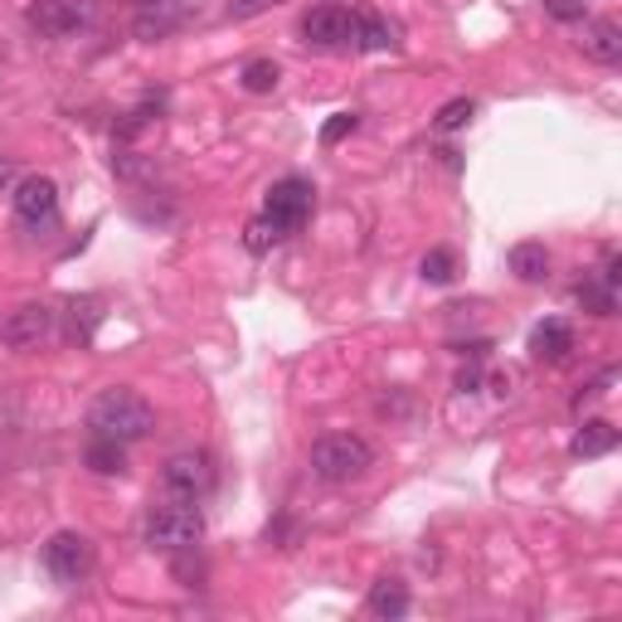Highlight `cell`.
Listing matches in <instances>:
<instances>
[{"label":"cell","instance_id":"cell-1","mask_svg":"<svg viewBox=\"0 0 622 622\" xmlns=\"http://www.w3.org/2000/svg\"><path fill=\"white\" fill-rule=\"evenodd\" d=\"M88 428L93 438H112V443H142L156 428V409L137 389H103L88 404Z\"/></svg>","mask_w":622,"mask_h":622},{"label":"cell","instance_id":"cell-2","mask_svg":"<svg viewBox=\"0 0 622 622\" xmlns=\"http://www.w3.org/2000/svg\"><path fill=\"white\" fill-rule=\"evenodd\" d=\"M142 535H146V545L161 550V554H185V550H195L200 540H205V511H200V501L176 496V501L146 511Z\"/></svg>","mask_w":622,"mask_h":622},{"label":"cell","instance_id":"cell-3","mask_svg":"<svg viewBox=\"0 0 622 622\" xmlns=\"http://www.w3.org/2000/svg\"><path fill=\"white\" fill-rule=\"evenodd\" d=\"M370 467H375V448L360 433H326L312 443V477L326 486L360 482Z\"/></svg>","mask_w":622,"mask_h":622},{"label":"cell","instance_id":"cell-4","mask_svg":"<svg viewBox=\"0 0 622 622\" xmlns=\"http://www.w3.org/2000/svg\"><path fill=\"white\" fill-rule=\"evenodd\" d=\"M312 210H316V185L307 176H282L273 180V190H268V200H263V229L273 234V239H292V234H302V224L312 219Z\"/></svg>","mask_w":622,"mask_h":622},{"label":"cell","instance_id":"cell-5","mask_svg":"<svg viewBox=\"0 0 622 622\" xmlns=\"http://www.w3.org/2000/svg\"><path fill=\"white\" fill-rule=\"evenodd\" d=\"M39 559H44V569H49V579L83 584L88 574H93V540L78 535V530H54V535L44 540Z\"/></svg>","mask_w":622,"mask_h":622},{"label":"cell","instance_id":"cell-6","mask_svg":"<svg viewBox=\"0 0 622 622\" xmlns=\"http://www.w3.org/2000/svg\"><path fill=\"white\" fill-rule=\"evenodd\" d=\"M350 35H355V5H341V0H321L302 15V39L312 49H350Z\"/></svg>","mask_w":622,"mask_h":622},{"label":"cell","instance_id":"cell-7","mask_svg":"<svg viewBox=\"0 0 622 622\" xmlns=\"http://www.w3.org/2000/svg\"><path fill=\"white\" fill-rule=\"evenodd\" d=\"M25 25L35 30L39 39H69L78 30L93 25V5L88 0H35L25 10Z\"/></svg>","mask_w":622,"mask_h":622},{"label":"cell","instance_id":"cell-8","mask_svg":"<svg viewBox=\"0 0 622 622\" xmlns=\"http://www.w3.org/2000/svg\"><path fill=\"white\" fill-rule=\"evenodd\" d=\"M161 486L171 496H185V501H200V496H210V486H214V462H210V452H176V457H166V467H161Z\"/></svg>","mask_w":622,"mask_h":622},{"label":"cell","instance_id":"cell-9","mask_svg":"<svg viewBox=\"0 0 622 622\" xmlns=\"http://www.w3.org/2000/svg\"><path fill=\"white\" fill-rule=\"evenodd\" d=\"M49 331H54V312L44 307V302H25V307H15L5 321H0V341H5L10 350L39 346Z\"/></svg>","mask_w":622,"mask_h":622},{"label":"cell","instance_id":"cell-10","mask_svg":"<svg viewBox=\"0 0 622 622\" xmlns=\"http://www.w3.org/2000/svg\"><path fill=\"white\" fill-rule=\"evenodd\" d=\"M15 214L25 224H54L59 219V185L49 176H30L15 185Z\"/></svg>","mask_w":622,"mask_h":622},{"label":"cell","instance_id":"cell-11","mask_svg":"<svg viewBox=\"0 0 622 622\" xmlns=\"http://www.w3.org/2000/svg\"><path fill=\"white\" fill-rule=\"evenodd\" d=\"M618 253L608 248L603 253V268H598V278H584L579 282V302H584V312H593V316H613L618 312Z\"/></svg>","mask_w":622,"mask_h":622},{"label":"cell","instance_id":"cell-12","mask_svg":"<svg viewBox=\"0 0 622 622\" xmlns=\"http://www.w3.org/2000/svg\"><path fill=\"white\" fill-rule=\"evenodd\" d=\"M525 350L535 360H545V365H559V360H569V350H574V326L564 321V316H545V321L530 331Z\"/></svg>","mask_w":622,"mask_h":622},{"label":"cell","instance_id":"cell-13","mask_svg":"<svg viewBox=\"0 0 622 622\" xmlns=\"http://www.w3.org/2000/svg\"><path fill=\"white\" fill-rule=\"evenodd\" d=\"M394 25L380 15V10H360L355 5V35H350V49H360V54H384V49H394Z\"/></svg>","mask_w":622,"mask_h":622},{"label":"cell","instance_id":"cell-14","mask_svg":"<svg viewBox=\"0 0 622 622\" xmlns=\"http://www.w3.org/2000/svg\"><path fill=\"white\" fill-rule=\"evenodd\" d=\"M579 49H584V59H593V64H618L622 59V30L613 20H584Z\"/></svg>","mask_w":622,"mask_h":622},{"label":"cell","instance_id":"cell-15","mask_svg":"<svg viewBox=\"0 0 622 622\" xmlns=\"http://www.w3.org/2000/svg\"><path fill=\"white\" fill-rule=\"evenodd\" d=\"M409 584L404 579H375L370 584V593H365V613L370 618H384V622H394V618H404L409 613Z\"/></svg>","mask_w":622,"mask_h":622},{"label":"cell","instance_id":"cell-16","mask_svg":"<svg viewBox=\"0 0 622 622\" xmlns=\"http://www.w3.org/2000/svg\"><path fill=\"white\" fill-rule=\"evenodd\" d=\"M506 268L516 273V282L535 287V282L550 278V248L545 244H516L511 253H506Z\"/></svg>","mask_w":622,"mask_h":622},{"label":"cell","instance_id":"cell-17","mask_svg":"<svg viewBox=\"0 0 622 622\" xmlns=\"http://www.w3.org/2000/svg\"><path fill=\"white\" fill-rule=\"evenodd\" d=\"M613 448H618V428L608 423V418H588L579 433H574V443H569L574 457H608Z\"/></svg>","mask_w":622,"mask_h":622},{"label":"cell","instance_id":"cell-18","mask_svg":"<svg viewBox=\"0 0 622 622\" xmlns=\"http://www.w3.org/2000/svg\"><path fill=\"white\" fill-rule=\"evenodd\" d=\"M83 462L98 472V477H122V472H127V443H112V438H88Z\"/></svg>","mask_w":622,"mask_h":622},{"label":"cell","instance_id":"cell-19","mask_svg":"<svg viewBox=\"0 0 622 622\" xmlns=\"http://www.w3.org/2000/svg\"><path fill=\"white\" fill-rule=\"evenodd\" d=\"M239 83H244V93H253V98H263V93H273V88L282 83V69L273 59H253V64H244V73H239Z\"/></svg>","mask_w":622,"mask_h":622},{"label":"cell","instance_id":"cell-20","mask_svg":"<svg viewBox=\"0 0 622 622\" xmlns=\"http://www.w3.org/2000/svg\"><path fill=\"white\" fill-rule=\"evenodd\" d=\"M418 273H423V282H433V287H448V282L457 278V253H452V248H428Z\"/></svg>","mask_w":622,"mask_h":622},{"label":"cell","instance_id":"cell-21","mask_svg":"<svg viewBox=\"0 0 622 622\" xmlns=\"http://www.w3.org/2000/svg\"><path fill=\"white\" fill-rule=\"evenodd\" d=\"M156 122H161V103H142V108H132L117 127H112V137H117V142H137L142 132L156 127Z\"/></svg>","mask_w":622,"mask_h":622},{"label":"cell","instance_id":"cell-22","mask_svg":"<svg viewBox=\"0 0 622 622\" xmlns=\"http://www.w3.org/2000/svg\"><path fill=\"white\" fill-rule=\"evenodd\" d=\"M472 117H477V103H472V98H452V103L438 108L433 132H443V137H448V132H462V127H467Z\"/></svg>","mask_w":622,"mask_h":622},{"label":"cell","instance_id":"cell-23","mask_svg":"<svg viewBox=\"0 0 622 622\" xmlns=\"http://www.w3.org/2000/svg\"><path fill=\"white\" fill-rule=\"evenodd\" d=\"M98 307H103V302H98V297H83V302H73V326H69V336H73V341H88V336H93V326L98 321H103V312H98Z\"/></svg>","mask_w":622,"mask_h":622},{"label":"cell","instance_id":"cell-24","mask_svg":"<svg viewBox=\"0 0 622 622\" xmlns=\"http://www.w3.org/2000/svg\"><path fill=\"white\" fill-rule=\"evenodd\" d=\"M355 127H360V112H336V117L321 127V146H341Z\"/></svg>","mask_w":622,"mask_h":622},{"label":"cell","instance_id":"cell-25","mask_svg":"<svg viewBox=\"0 0 622 622\" xmlns=\"http://www.w3.org/2000/svg\"><path fill=\"white\" fill-rule=\"evenodd\" d=\"M273 5H282V0H229L224 15L229 20H253V15H263V10H273Z\"/></svg>","mask_w":622,"mask_h":622},{"label":"cell","instance_id":"cell-26","mask_svg":"<svg viewBox=\"0 0 622 622\" xmlns=\"http://www.w3.org/2000/svg\"><path fill=\"white\" fill-rule=\"evenodd\" d=\"M244 244H248V253H268V248H273L278 239H273V234L263 229V219H248V229H244Z\"/></svg>","mask_w":622,"mask_h":622},{"label":"cell","instance_id":"cell-27","mask_svg":"<svg viewBox=\"0 0 622 622\" xmlns=\"http://www.w3.org/2000/svg\"><path fill=\"white\" fill-rule=\"evenodd\" d=\"M613 380H618V370H613V365H608V370H603V375H598V380H588V384H584V389H579V394H574V409H579V404H584V399H598V394H608V384H613Z\"/></svg>","mask_w":622,"mask_h":622},{"label":"cell","instance_id":"cell-28","mask_svg":"<svg viewBox=\"0 0 622 622\" xmlns=\"http://www.w3.org/2000/svg\"><path fill=\"white\" fill-rule=\"evenodd\" d=\"M554 20H584V0H550Z\"/></svg>","mask_w":622,"mask_h":622},{"label":"cell","instance_id":"cell-29","mask_svg":"<svg viewBox=\"0 0 622 622\" xmlns=\"http://www.w3.org/2000/svg\"><path fill=\"white\" fill-rule=\"evenodd\" d=\"M477 384H482L477 370H462V375H457V389H462V394H472V389H477Z\"/></svg>","mask_w":622,"mask_h":622},{"label":"cell","instance_id":"cell-30","mask_svg":"<svg viewBox=\"0 0 622 622\" xmlns=\"http://www.w3.org/2000/svg\"><path fill=\"white\" fill-rule=\"evenodd\" d=\"M132 5H142V10H146V5H161V0H132Z\"/></svg>","mask_w":622,"mask_h":622},{"label":"cell","instance_id":"cell-31","mask_svg":"<svg viewBox=\"0 0 622 622\" xmlns=\"http://www.w3.org/2000/svg\"><path fill=\"white\" fill-rule=\"evenodd\" d=\"M0 180H5V161H0Z\"/></svg>","mask_w":622,"mask_h":622}]
</instances>
